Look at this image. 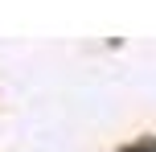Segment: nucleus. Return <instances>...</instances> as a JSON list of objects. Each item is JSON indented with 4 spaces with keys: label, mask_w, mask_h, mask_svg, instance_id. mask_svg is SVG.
Instances as JSON below:
<instances>
[{
    "label": "nucleus",
    "mask_w": 156,
    "mask_h": 152,
    "mask_svg": "<svg viewBox=\"0 0 156 152\" xmlns=\"http://www.w3.org/2000/svg\"><path fill=\"white\" fill-rule=\"evenodd\" d=\"M127 152H156V144H140V148H127Z\"/></svg>",
    "instance_id": "obj_1"
}]
</instances>
